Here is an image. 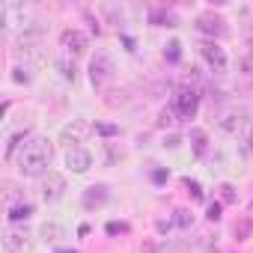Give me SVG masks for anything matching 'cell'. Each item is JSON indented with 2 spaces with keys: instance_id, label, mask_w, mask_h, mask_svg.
Masks as SVG:
<instances>
[{
  "instance_id": "obj_19",
  "label": "cell",
  "mask_w": 253,
  "mask_h": 253,
  "mask_svg": "<svg viewBox=\"0 0 253 253\" xmlns=\"http://www.w3.org/2000/svg\"><path fill=\"white\" fill-rule=\"evenodd\" d=\"M191 140H194V152H197V155H203V152H206V143H209L206 131H191Z\"/></svg>"
},
{
  "instance_id": "obj_21",
  "label": "cell",
  "mask_w": 253,
  "mask_h": 253,
  "mask_svg": "<svg viewBox=\"0 0 253 253\" xmlns=\"http://www.w3.org/2000/svg\"><path fill=\"white\" fill-rule=\"evenodd\" d=\"M12 81H15V84H30L33 75L27 72V66H15V69H12Z\"/></svg>"
},
{
  "instance_id": "obj_3",
  "label": "cell",
  "mask_w": 253,
  "mask_h": 253,
  "mask_svg": "<svg viewBox=\"0 0 253 253\" xmlns=\"http://www.w3.org/2000/svg\"><path fill=\"white\" fill-rule=\"evenodd\" d=\"M200 57L206 60V66H209L214 75H223V72L229 69V57H226V51H223L214 39L200 42Z\"/></svg>"
},
{
  "instance_id": "obj_20",
  "label": "cell",
  "mask_w": 253,
  "mask_h": 253,
  "mask_svg": "<svg viewBox=\"0 0 253 253\" xmlns=\"http://www.w3.org/2000/svg\"><path fill=\"white\" fill-rule=\"evenodd\" d=\"M238 143H241V149H244V155H250V158H253V122H250V128L244 131V137H241Z\"/></svg>"
},
{
  "instance_id": "obj_13",
  "label": "cell",
  "mask_w": 253,
  "mask_h": 253,
  "mask_svg": "<svg viewBox=\"0 0 253 253\" xmlns=\"http://www.w3.org/2000/svg\"><path fill=\"white\" fill-rule=\"evenodd\" d=\"M39 238H42V241H51V244H60V241L66 238V229H63L60 223L48 220V223H42V226H39Z\"/></svg>"
},
{
  "instance_id": "obj_18",
  "label": "cell",
  "mask_w": 253,
  "mask_h": 253,
  "mask_svg": "<svg viewBox=\"0 0 253 253\" xmlns=\"http://www.w3.org/2000/svg\"><path fill=\"white\" fill-rule=\"evenodd\" d=\"M173 223L182 226V229H188V226L194 223V214H191L188 209H176V211H173Z\"/></svg>"
},
{
  "instance_id": "obj_14",
  "label": "cell",
  "mask_w": 253,
  "mask_h": 253,
  "mask_svg": "<svg viewBox=\"0 0 253 253\" xmlns=\"http://www.w3.org/2000/svg\"><path fill=\"white\" fill-rule=\"evenodd\" d=\"M54 69L60 72V78H63V81H72V84H75V78H78V66H75V60H72V57H66V54H63V57H57V60H54Z\"/></svg>"
},
{
  "instance_id": "obj_24",
  "label": "cell",
  "mask_w": 253,
  "mask_h": 253,
  "mask_svg": "<svg viewBox=\"0 0 253 253\" xmlns=\"http://www.w3.org/2000/svg\"><path fill=\"white\" fill-rule=\"evenodd\" d=\"M179 48H182L179 42H170V45H167V57H170V60H179V54H182Z\"/></svg>"
},
{
  "instance_id": "obj_27",
  "label": "cell",
  "mask_w": 253,
  "mask_h": 253,
  "mask_svg": "<svg viewBox=\"0 0 253 253\" xmlns=\"http://www.w3.org/2000/svg\"><path fill=\"white\" fill-rule=\"evenodd\" d=\"M179 143H182V140H179L176 134H170V137H164V146H170V149H176Z\"/></svg>"
},
{
  "instance_id": "obj_10",
  "label": "cell",
  "mask_w": 253,
  "mask_h": 253,
  "mask_svg": "<svg viewBox=\"0 0 253 253\" xmlns=\"http://www.w3.org/2000/svg\"><path fill=\"white\" fill-rule=\"evenodd\" d=\"M66 167H69L72 173H86V170L92 167V155H89L84 146L69 149V152H66Z\"/></svg>"
},
{
  "instance_id": "obj_11",
  "label": "cell",
  "mask_w": 253,
  "mask_h": 253,
  "mask_svg": "<svg viewBox=\"0 0 253 253\" xmlns=\"http://www.w3.org/2000/svg\"><path fill=\"white\" fill-rule=\"evenodd\" d=\"M197 30H200V33H211V36H223V33H226V24H223V18H217V15H200V18H197Z\"/></svg>"
},
{
  "instance_id": "obj_16",
  "label": "cell",
  "mask_w": 253,
  "mask_h": 253,
  "mask_svg": "<svg viewBox=\"0 0 253 253\" xmlns=\"http://www.w3.org/2000/svg\"><path fill=\"white\" fill-rule=\"evenodd\" d=\"M104 200H107V188H101V185H98V188H89V191L84 194V206H86V209L101 206Z\"/></svg>"
},
{
  "instance_id": "obj_22",
  "label": "cell",
  "mask_w": 253,
  "mask_h": 253,
  "mask_svg": "<svg viewBox=\"0 0 253 253\" xmlns=\"http://www.w3.org/2000/svg\"><path fill=\"white\" fill-rule=\"evenodd\" d=\"M238 72H241L244 78H253V54H244V57L238 60Z\"/></svg>"
},
{
  "instance_id": "obj_2",
  "label": "cell",
  "mask_w": 253,
  "mask_h": 253,
  "mask_svg": "<svg viewBox=\"0 0 253 253\" xmlns=\"http://www.w3.org/2000/svg\"><path fill=\"white\" fill-rule=\"evenodd\" d=\"M250 113L241 107V104H223V107H217V113H214V125L223 131V134H229V137H244V131L250 128Z\"/></svg>"
},
{
  "instance_id": "obj_12",
  "label": "cell",
  "mask_w": 253,
  "mask_h": 253,
  "mask_svg": "<svg viewBox=\"0 0 253 253\" xmlns=\"http://www.w3.org/2000/svg\"><path fill=\"white\" fill-rule=\"evenodd\" d=\"M140 253H182V244L173 238H158V241H149Z\"/></svg>"
},
{
  "instance_id": "obj_17",
  "label": "cell",
  "mask_w": 253,
  "mask_h": 253,
  "mask_svg": "<svg viewBox=\"0 0 253 253\" xmlns=\"http://www.w3.org/2000/svg\"><path fill=\"white\" fill-rule=\"evenodd\" d=\"M30 214H33V206H30V203H24V206H15V209H9V214H6V217H9L12 223H18V220H27Z\"/></svg>"
},
{
  "instance_id": "obj_25",
  "label": "cell",
  "mask_w": 253,
  "mask_h": 253,
  "mask_svg": "<svg viewBox=\"0 0 253 253\" xmlns=\"http://www.w3.org/2000/svg\"><path fill=\"white\" fill-rule=\"evenodd\" d=\"M206 217H209V220H217V217H220V206H217V203H211V206H209V214H206Z\"/></svg>"
},
{
  "instance_id": "obj_23",
  "label": "cell",
  "mask_w": 253,
  "mask_h": 253,
  "mask_svg": "<svg viewBox=\"0 0 253 253\" xmlns=\"http://www.w3.org/2000/svg\"><path fill=\"white\" fill-rule=\"evenodd\" d=\"M217 194H220V203H235V188H232L229 182H223V185L217 188Z\"/></svg>"
},
{
  "instance_id": "obj_26",
  "label": "cell",
  "mask_w": 253,
  "mask_h": 253,
  "mask_svg": "<svg viewBox=\"0 0 253 253\" xmlns=\"http://www.w3.org/2000/svg\"><path fill=\"white\" fill-rule=\"evenodd\" d=\"M98 134H104V137H110V134H116V128H113V125H98V128H95Z\"/></svg>"
},
{
  "instance_id": "obj_4",
  "label": "cell",
  "mask_w": 253,
  "mask_h": 253,
  "mask_svg": "<svg viewBox=\"0 0 253 253\" xmlns=\"http://www.w3.org/2000/svg\"><path fill=\"white\" fill-rule=\"evenodd\" d=\"M113 72H116L113 57H110L107 51H95V57H92V63H89V78H92V84H95V86L110 84V81H113Z\"/></svg>"
},
{
  "instance_id": "obj_9",
  "label": "cell",
  "mask_w": 253,
  "mask_h": 253,
  "mask_svg": "<svg viewBox=\"0 0 253 253\" xmlns=\"http://www.w3.org/2000/svg\"><path fill=\"white\" fill-rule=\"evenodd\" d=\"M39 194H42L45 203H57V200H63V197H66V176H60V173H48V176L42 179Z\"/></svg>"
},
{
  "instance_id": "obj_1",
  "label": "cell",
  "mask_w": 253,
  "mask_h": 253,
  "mask_svg": "<svg viewBox=\"0 0 253 253\" xmlns=\"http://www.w3.org/2000/svg\"><path fill=\"white\" fill-rule=\"evenodd\" d=\"M18 173L27 176V179H45L51 173V164H54V143L48 137H33L21 146L18 158Z\"/></svg>"
},
{
  "instance_id": "obj_15",
  "label": "cell",
  "mask_w": 253,
  "mask_h": 253,
  "mask_svg": "<svg viewBox=\"0 0 253 253\" xmlns=\"http://www.w3.org/2000/svg\"><path fill=\"white\" fill-rule=\"evenodd\" d=\"M3 203H6V209L24 206V191H21L15 182H3Z\"/></svg>"
},
{
  "instance_id": "obj_8",
  "label": "cell",
  "mask_w": 253,
  "mask_h": 253,
  "mask_svg": "<svg viewBox=\"0 0 253 253\" xmlns=\"http://www.w3.org/2000/svg\"><path fill=\"white\" fill-rule=\"evenodd\" d=\"M33 247V235L24 226H9L3 232V250L6 253H27Z\"/></svg>"
},
{
  "instance_id": "obj_6",
  "label": "cell",
  "mask_w": 253,
  "mask_h": 253,
  "mask_svg": "<svg viewBox=\"0 0 253 253\" xmlns=\"http://www.w3.org/2000/svg\"><path fill=\"white\" fill-rule=\"evenodd\" d=\"M60 48L66 51V57H84L86 51H89V36L84 33V30H63V36H60Z\"/></svg>"
},
{
  "instance_id": "obj_28",
  "label": "cell",
  "mask_w": 253,
  "mask_h": 253,
  "mask_svg": "<svg viewBox=\"0 0 253 253\" xmlns=\"http://www.w3.org/2000/svg\"><path fill=\"white\" fill-rule=\"evenodd\" d=\"M247 48H250V51H247V54H253V33H250V36H247Z\"/></svg>"
},
{
  "instance_id": "obj_7",
  "label": "cell",
  "mask_w": 253,
  "mask_h": 253,
  "mask_svg": "<svg viewBox=\"0 0 253 253\" xmlns=\"http://www.w3.org/2000/svg\"><path fill=\"white\" fill-rule=\"evenodd\" d=\"M182 119H191L194 113H197V107H200V92L194 89V86H185V89H179L176 95H173V104H170Z\"/></svg>"
},
{
  "instance_id": "obj_5",
  "label": "cell",
  "mask_w": 253,
  "mask_h": 253,
  "mask_svg": "<svg viewBox=\"0 0 253 253\" xmlns=\"http://www.w3.org/2000/svg\"><path fill=\"white\" fill-rule=\"evenodd\" d=\"M86 134H89V122H86V119H72L69 125H63L57 143L66 146V152H69V149H78V146L86 140Z\"/></svg>"
}]
</instances>
